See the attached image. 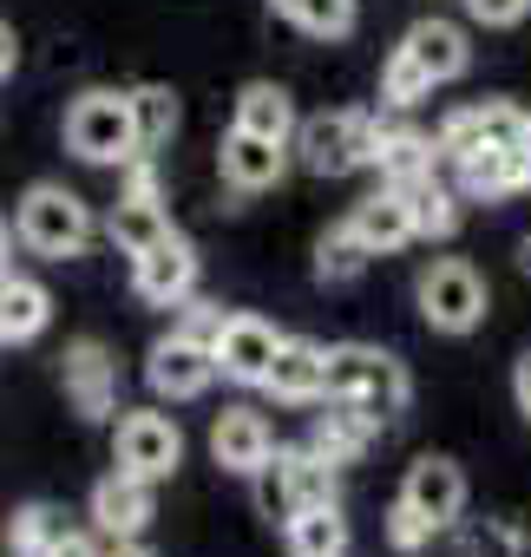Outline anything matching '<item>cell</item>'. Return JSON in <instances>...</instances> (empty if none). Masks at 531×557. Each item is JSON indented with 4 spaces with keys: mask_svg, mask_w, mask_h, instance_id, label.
Segmentation results:
<instances>
[{
    "mask_svg": "<svg viewBox=\"0 0 531 557\" xmlns=\"http://www.w3.org/2000/svg\"><path fill=\"white\" fill-rule=\"evenodd\" d=\"M524 184H531L524 145H485V151L459 158V190L479 197V203H505V197H518Z\"/></svg>",
    "mask_w": 531,
    "mask_h": 557,
    "instance_id": "17",
    "label": "cell"
},
{
    "mask_svg": "<svg viewBox=\"0 0 531 557\" xmlns=\"http://www.w3.org/2000/svg\"><path fill=\"white\" fill-rule=\"evenodd\" d=\"M400 47L433 73V86H453V79H466V66H472V47H466V34H459L453 21H420Z\"/></svg>",
    "mask_w": 531,
    "mask_h": 557,
    "instance_id": "23",
    "label": "cell"
},
{
    "mask_svg": "<svg viewBox=\"0 0 531 557\" xmlns=\"http://www.w3.org/2000/svg\"><path fill=\"white\" fill-rule=\"evenodd\" d=\"M14 236H21V230H8V216H0V275H8V256H14Z\"/></svg>",
    "mask_w": 531,
    "mask_h": 557,
    "instance_id": "40",
    "label": "cell"
},
{
    "mask_svg": "<svg viewBox=\"0 0 531 557\" xmlns=\"http://www.w3.org/2000/svg\"><path fill=\"white\" fill-rule=\"evenodd\" d=\"M270 387L276 400H289V407H302V400H322L329 394V348H316V342H302V335H283V348H276V368H270Z\"/></svg>",
    "mask_w": 531,
    "mask_h": 557,
    "instance_id": "19",
    "label": "cell"
},
{
    "mask_svg": "<svg viewBox=\"0 0 531 557\" xmlns=\"http://www.w3.org/2000/svg\"><path fill=\"white\" fill-rule=\"evenodd\" d=\"M210 453H217V466H223V472L256 479V466L276 453V433H270V420H262V413L230 407V413H217V426H210Z\"/></svg>",
    "mask_w": 531,
    "mask_h": 557,
    "instance_id": "16",
    "label": "cell"
},
{
    "mask_svg": "<svg viewBox=\"0 0 531 557\" xmlns=\"http://www.w3.org/2000/svg\"><path fill=\"white\" fill-rule=\"evenodd\" d=\"M66 151L86 158V164H132V158H145L132 92H79L66 106Z\"/></svg>",
    "mask_w": 531,
    "mask_h": 557,
    "instance_id": "2",
    "label": "cell"
},
{
    "mask_svg": "<svg viewBox=\"0 0 531 557\" xmlns=\"http://www.w3.org/2000/svg\"><path fill=\"white\" fill-rule=\"evenodd\" d=\"M47 557H99V544H92L86 531H66V537H60V544H53Z\"/></svg>",
    "mask_w": 531,
    "mask_h": 557,
    "instance_id": "37",
    "label": "cell"
},
{
    "mask_svg": "<svg viewBox=\"0 0 531 557\" xmlns=\"http://www.w3.org/2000/svg\"><path fill=\"white\" fill-rule=\"evenodd\" d=\"M92 524L106 531V537H119V544H132L145 524H151V479H138V472H106L99 485H92Z\"/></svg>",
    "mask_w": 531,
    "mask_h": 557,
    "instance_id": "15",
    "label": "cell"
},
{
    "mask_svg": "<svg viewBox=\"0 0 531 557\" xmlns=\"http://www.w3.org/2000/svg\"><path fill=\"white\" fill-rule=\"evenodd\" d=\"M106 236H112V249H119V256H145L151 243H164V236H171V216H164V203H158V197H119V203H112V216H106Z\"/></svg>",
    "mask_w": 531,
    "mask_h": 557,
    "instance_id": "24",
    "label": "cell"
},
{
    "mask_svg": "<svg viewBox=\"0 0 531 557\" xmlns=\"http://www.w3.org/2000/svg\"><path fill=\"white\" fill-rule=\"evenodd\" d=\"M348 223L361 230V243L374 249V256H394V249H407L420 230H413V203H407V190H374V197H361L355 210H348Z\"/></svg>",
    "mask_w": 531,
    "mask_h": 557,
    "instance_id": "20",
    "label": "cell"
},
{
    "mask_svg": "<svg viewBox=\"0 0 531 557\" xmlns=\"http://www.w3.org/2000/svg\"><path fill=\"white\" fill-rule=\"evenodd\" d=\"M217 171H223V184H230V190L256 197V190L283 184V171H289V145L256 138V132L230 125V132H223V145H217Z\"/></svg>",
    "mask_w": 531,
    "mask_h": 557,
    "instance_id": "13",
    "label": "cell"
},
{
    "mask_svg": "<svg viewBox=\"0 0 531 557\" xmlns=\"http://www.w3.org/2000/svg\"><path fill=\"white\" fill-rule=\"evenodd\" d=\"M524 158H531V119H524Z\"/></svg>",
    "mask_w": 531,
    "mask_h": 557,
    "instance_id": "43",
    "label": "cell"
},
{
    "mask_svg": "<svg viewBox=\"0 0 531 557\" xmlns=\"http://www.w3.org/2000/svg\"><path fill=\"white\" fill-rule=\"evenodd\" d=\"M309 505H335V459H322L316 446H276L256 466V511L289 524Z\"/></svg>",
    "mask_w": 531,
    "mask_h": 557,
    "instance_id": "1",
    "label": "cell"
},
{
    "mask_svg": "<svg viewBox=\"0 0 531 557\" xmlns=\"http://www.w3.org/2000/svg\"><path fill=\"white\" fill-rule=\"evenodd\" d=\"M223 309H210V302H184V322H177V335H190V342H210L217 348V335H223Z\"/></svg>",
    "mask_w": 531,
    "mask_h": 557,
    "instance_id": "35",
    "label": "cell"
},
{
    "mask_svg": "<svg viewBox=\"0 0 531 557\" xmlns=\"http://www.w3.org/2000/svg\"><path fill=\"white\" fill-rule=\"evenodd\" d=\"M270 8L309 40H348L355 34V0H270Z\"/></svg>",
    "mask_w": 531,
    "mask_h": 557,
    "instance_id": "28",
    "label": "cell"
},
{
    "mask_svg": "<svg viewBox=\"0 0 531 557\" xmlns=\"http://www.w3.org/2000/svg\"><path fill=\"white\" fill-rule=\"evenodd\" d=\"M466 14H472L479 27H518V21L531 14V0H466Z\"/></svg>",
    "mask_w": 531,
    "mask_h": 557,
    "instance_id": "36",
    "label": "cell"
},
{
    "mask_svg": "<svg viewBox=\"0 0 531 557\" xmlns=\"http://www.w3.org/2000/svg\"><path fill=\"white\" fill-rule=\"evenodd\" d=\"M518 269H524V275H531V236H524V243H518Z\"/></svg>",
    "mask_w": 531,
    "mask_h": 557,
    "instance_id": "41",
    "label": "cell"
},
{
    "mask_svg": "<svg viewBox=\"0 0 531 557\" xmlns=\"http://www.w3.org/2000/svg\"><path fill=\"white\" fill-rule=\"evenodd\" d=\"M66 537V518L47 505V498H34V505H21L14 518H8V550L14 557H47L53 544Z\"/></svg>",
    "mask_w": 531,
    "mask_h": 557,
    "instance_id": "30",
    "label": "cell"
},
{
    "mask_svg": "<svg viewBox=\"0 0 531 557\" xmlns=\"http://www.w3.org/2000/svg\"><path fill=\"white\" fill-rule=\"evenodd\" d=\"M276 348H283V335L262 322V315H230L223 335H217V368L236 387H262V381H270V368H276Z\"/></svg>",
    "mask_w": 531,
    "mask_h": 557,
    "instance_id": "12",
    "label": "cell"
},
{
    "mask_svg": "<svg viewBox=\"0 0 531 557\" xmlns=\"http://www.w3.org/2000/svg\"><path fill=\"white\" fill-rule=\"evenodd\" d=\"M368 243H361V230L355 223H335L322 243H316V283H329V289H342V283H355V275L368 269Z\"/></svg>",
    "mask_w": 531,
    "mask_h": 557,
    "instance_id": "29",
    "label": "cell"
},
{
    "mask_svg": "<svg viewBox=\"0 0 531 557\" xmlns=\"http://www.w3.org/2000/svg\"><path fill=\"white\" fill-rule=\"evenodd\" d=\"M524 119L531 112H518V106H505V99H492V106H459V112H446V125L433 132L440 138V158H472V151H485V145H524Z\"/></svg>",
    "mask_w": 531,
    "mask_h": 557,
    "instance_id": "11",
    "label": "cell"
},
{
    "mask_svg": "<svg viewBox=\"0 0 531 557\" xmlns=\"http://www.w3.org/2000/svg\"><path fill=\"white\" fill-rule=\"evenodd\" d=\"M433 164H440V138L407 132V125H381V158H374V171H381L394 190H413L420 177H433Z\"/></svg>",
    "mask_w": 531,
    "mask_h": 557,
    "instance_id": "21",
    "label": "cell"
},
{
    "mask_svg": "<svg viewBox=\"0 0 531 557\" xmlns=\"http://www.w3.org/2000/svg\"><path fill=\"white\" fill-rule=\"evenodd\" d=\"M511 400H518V413L531 420V355H524V361L511 368Z\"/></svg>",
    "mask_w": 531,
    "mask_h": 557,
    "instance_id": "38",
    "label": "cell"
},
{
    "mask_svg": "<svg viewBox=\"0 0 531 557\" xmlns=\"http://www.w3.org/2000/svg\"><path fill=\"white\" fill-rule=\"evenodd\" d=\"M119 557H151V550H138V544H119Z\"/></svg>",
    "mask_w": 531,
    "mask_h": 557,
    "instance_id": "42",
    "label": "cell"
},
{
    "mask_svg": "<svg viewBox=\"0 0 531 557\" xmlns=\"http://www.w3.org/2000/svg\"><path fill=\"white\" fill-rule=\"evenodd\" d=\"M374 433H381V413H368L361 400H342V394H329V413H316V453L322 459H335V466H355L368 446H374Z\"/></svg>",
    "mask_w": 531,
    "mask_h": 557,
    "instance_id": "18",
    "label": "cell"
},
{
    "mask_svg": "<svg viewBox=\"0 0 531 557\" xmlns=\"http://www.w3.org/2000/svg\"><path fill=\"white\" fill-rule=\"evenodd\" d=\"M433 531H440V524H433L427 511H413L407 498H394V505H387V544H394L400 557H413V550H427V544H433Z\"/></svg>",
    "mask_w": 531,
    "mask_h": 557,
    "instance_id": "34",
    "label": "cell"
},
{
    "mask_svg": "<svg viewBox=\"0 0 531 557\" xmlns=\"http://www.w3.org/2000/svg\"><path fill=\"white\" fill-rule=\"evenodd\" d=\"M289 557H348V518L335 505H309L283 524Z\"/></svg>",
    "mask_w": 531,
    "mask_h": 557,
    "instance_id": "26",
    "label": "cell"
},
{
    "mask_svg": "<svg viewBox=\"0 0 531 557\" xmlns=\"http://www.w3.org/2000/svg\"><path fill=\"white\" fill-rule=\"evenodd\" d=\"M296 158L316 177H348L381 158V125L368 112H316L296 125Z\"/></svg>",
    "mask_w": 531,
    "mask_h": 557,
    "instance_id": "4",
    "label": "cell"
},
{
    "mask_svg": "<svg viewBox=\"0 0 531 557\" xmlns=\"http://www.w3.org/2000/svg\"><path fill=\"white\" fill-rule=\"evenodd\" d=\"M14 230H21V243H27L34 256L73 262V256H86V243H92V210H86L66 184H27V190H21V210H14Z\"/></svg>",
    "mask_w": 531,
    "mask_h": 557,
    "instance_id": "3",
    "label": "cell"
},
{
    "mask_svg": "<svg viewBox=\"0 0 531 557\" xmlns=\"http://www.w3.org/2000/svg\"><path fill=\"white\" fill-rule=\"evenodd\" d=\"M47 322H53V296L34 283V275H0V342H34V335H47Z\"/></svg>",
    "mask_w": 531,
    "mask_h": 557,
    "instance_id": "22",
    "label": "cell"
},
{
    "mask_svg": "<svg viewBox=\"0 0 531 557\" xmlns=\"http://www.w3.org/2000/svg\"><path fill=\"white\" fill-rule=\"evenodd\" d=\"M453 550H459V557H524L531 537H524L518 518H459Z\"/></svg>",
    "mask_w": 531,
    "mask_h": 557,
    "instance_id": "27",
    "label": "cell"
},
{
    "mask_svg": "<svg viewBox=\"0 0 531 557\" xmlns=\"http://www.w3.org/2000/svg\"><path fill=\"white\" fill-rule=\"evenodd\" d=\"M14 66H21V40H14L8 21H0V79H14Z\"/></svg>",
    "mask_w": 531,
    "mask_h": 557,
    "instance_id": "39",
    "label": "cell"
},
{
    "mask_svg": "<svg viewBox=\"0 0 531 557\" xmlns=\"http://www.w3.org/2000/svg\"><path fill=\"white\" fill-rule=\"evenodd\" d=\"M420 99H433V73H427L407 47H394L387 66H381V106L407 112V106H420Z\"/></svg>",
    "mask_w": 531,
    "mask_h": 557,
    "instance_id": "31",
    "label": "cell"
},
{
    "mask_svg": "<svg viewBox=\"0 0 531 557\" xmlns=\"http://www.w3.org/2000/svg\"><path fill=\"white\" fill-rule=\"evenodd\" d=\"M420 315L433 335H472L485 322V283H479V269L466 256H440L420 269Z\"/></svg>",
    "mask_w": 531,
    "mask_h": 557,
    "instance_id": "6",
    "label": "cell"
},
{
    "mask_svg": "<svg viewBox=\"0 0 531 557\" xmlns=\"http://www.w3.org/2000/svg\"><path fill=\"white\" fill-rule=\"evenodd\" d=\"M112 459L125 466V472H138V479H171L177 466H184V433H177V420L171 413H151V407H138V413H125L119 420V440H112Z\"/></svg>",
    "mask_w": 531,
    "mask_h": 557,
    "instance_id": "7",
    "label": "cell"
},
{
    "mask_svg": "<svg viewBox=\"0 0 531 557\" xmlns=\"http://www.w3.org/2000/svg\"><path fill=\"white\" fill-rule=\"evenodd\" d=\"M407 203H413V230H420V236H453V230H459V197H453L440 177H420V184L407 190Z\"/></svg>",
    "mask_w": 531,
    "mask_h": 557,
    "instance_id": "33",
    "label": "cell"
},
{
    "mask_svg": "<svg viewBox=\"0 0 531 557\" xmlns=\"http://www.w3.org/2000/svg\"><path fill=\"white\" fill-rule=\"evenodd\" d=\"M132 112H138V145L145 151L171 145V132H177V92L171 86H138L132 92Z\"/></svg>",
    "mask_w": 531,
    "mask_h": 557,
    "instance_id": "32",
    "label": "cell"
},
{
    "mask_svg": "<svg viewBox=\"0 0 531 557\" xmlns=\"http://www.w3.org/2000/svg\"><path fill=\"white\" fill-rule=\"evenodd\" d=\"M236 125H243V132H256V138L289 145V138H296V106H289V92H283V86L249 79V86L236 92Z\"/></svg>",
    "mask_w": 531,
    "mask_h": 557,
    "instance_id": "25",
    "label": "cell"
},
{
    "mask_svg": "<svg viewBox=\"0 0 531 557\" xmlns=\"http://www.w3.org/2000/svg\"><path fill=\"white\" fill-rule=\"evenodd\" d=\"M60 381H66V400L79 420H112L119 413V361L106 355V342L79 335L60 361Z\"/></svg>",
    "mask_w": 531,
    "mask_h": 557,
    "instance_id": "9",
    "label": "cell"
},
{
    "mask_svg": "<svg viewBox=\"0 0 531 557\" xmlns=\"http://www.w3.org/2000/svg\"><path fill=\"white\" fill-rule=\"evenodd\" d=\"M329 394H342V400H361L368 413H400L407 407V394H413V381H407V368L387 355V348H368V342H342V348H329Z\"/></svg>",
    "mask_w": 531,
    "mask_h": 557,
    "instance_id": "5",
    "label": "cell"
},
{
    "mask_svg": "<svg viewBox=\"0 0 531 557\" xmlns=\"http://www.w3.org/2000/svg\"><path fill=\"white\" fill-rule=\"evenodd\" d=\"M217 374H223V368H217V348H210V342H190V335H177V329H171V335L151 348V361H145V381H151L158 400H197Z\"/></svg>",
    "mask_w": 531,
    "mask_h": 557,
    "instance_id": "8",
    "label": "cell"
},
{
    "mask_svg": "<svg viewBox=\"0 0 531 557\" xmlns=\"http://www.w3.org/2000/svg\"><path fill=\"white\" fill-rule=\"evenodd\" d=\"M400 498H407L413 511H427V518L446 531V524H459V511H466V472H459L446 453H427V459H413V466H407Z\"/></svg>",
    "mask_w": 531,
    "mask_h": 557,
    "instance_id": "14",
    "label": "cell"
},
{
    "mask_svg": "<svg viewBox=\"0 0 531 557\" xmlns=\"http://www.w3.org/2000/svg\"><path fill=\"white\" fill-rule=\"evenodd\" d=\"M132 289H138L151 309H184L190 289H197V249L171 230L164 243H151L145 256H132Z\"/></svg>",
    "mask_w": 531,
    "mask_h": 557,
    "instance_id": "10",
    "label": "cell"
}]
</instances>
